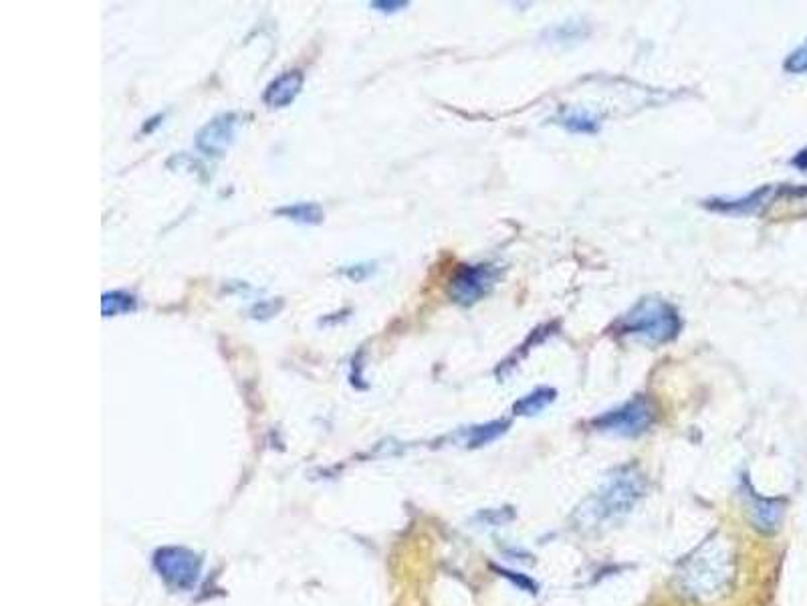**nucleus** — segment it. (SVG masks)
<instances>
[{"label":"nucleus","instance_id":"nucleus-17","mask_svg":"<svg viewBox=\"0 0 807 606\" xmlns=\"http://www.w3.org/2000/svg\"><path fill=\"white\" fill-rule=\"evenodd\" d=\"M501 576H505V579H509L513 584H517L521 591H529V593L533 594L538 593L535 582L531 581V579H527L523 574H517V572H511V570H501Z\"/></svg>","mask_w":807,"mask_h":606},{"label":"nucleus","instance_id":"nucleus-4","mask_svg":"<svg viewBox=\"0 0 807 606\" xmlns=\"http://www.w3.org/2000/svg\"><path fill=\"white\" fill-rule=\"evenodd\" d=\"M592 425L601 433L638 437V434L646 433L652 425V407L644 396H637L624 403L622 407L599 415Z\"/></svg>","mask_w":807,"mask_h":606},{"label":"nucleus","instance_id":"nucleus-1","mask_svg":"<svg viewBox=\"0 0 807 606\" xmlns=\"http://www.w3.org/2000/svg\"><path fill=\"white\" fill-rule=\"evenodd\" d=\"M646 482L637 467H622L608 477L598 494L592 495L577 511L582 526H606L630 514L644 495Z\"/></svg>","mask_w":807,"mask_h":606},{"label":"nucleus","instance_id":"nucleus-15","mask_svg":"<svg viewBox=\"0 0 807 606\" xmlns=\"http://www.w3.org/2000/svg\"><path fill=\"white\" fill-rule=\"evenodd\" d=\"M562 125L565 130L574 132V134H596L598 132L599 122L596 115H592L584 110H575L562 118Z\"/></svg>","mask_w":807,"mask_h":606},{"label":"nucleus","instance_id":"nucleus-11","mask_svg":"<svg viewBox=\"0 0 807 606\" xmlns=\"http://www.w3.org/2000/svg\"><path fill=\"white\" fill-rule=\"evenodd\" d=\"M507 427L509 422L505 421H493L487 425H478V427H471L468 431L463 433L465 437L466 447H483L489 445L493 441H497L502 433H507Z\"/></svg>","mask_w":807,"mask_h":606},{"label":"nucleus","instance_id":"nucleus-12","mask_svg":"<svg viewBox=\"0 0 807 606\" xmlns=\"http://www.w3.org/2000/svg\"><path fill=\"white\" fill-rule=\"evenodd\" d=\"M767 195H770V188H761V190H755L753 195L741 198V200H729V202L715 200L712 211L727 212V214H749V212H753L758 207H761V202L765 200Z\"/></svg>","mask_w":807,"mask_h":606},{"label":"nucleus","instance_id":"nucleus-14","mask_svg":"<svg viewBox=\"0 0 807 606\" xmlns=\"http://www.w3.org/2000/svg\"><path fill=\"white\" fill-rule=\"evenodd\" d=\"M277 214H283V217L291 219L295 223L301 224H318L323 219V211L319 209V205H316V202H299L294 207H285V209H279Z\"/></svg>","mask_w":807,"mask_h":606},{"label":"nucleus","instance_id":"nucleus-8","mask_svg":"<svg viewBox=\"0 0 807 606\" xmlns=\"http://www.w3.org/2000/svg\"><path fill=\"white\" fill-rule=\"evenodd\" d=\"M303 81H306V77L301 71H287L267 87L263 99L269 108H287L299 96Z\"/></svg>","mask_w":807,"mask_h":606},{"label":"nucleus","instance_id":"nucleus-19","mask_svg":"<svg viewBox=\"0 0 807 606\" xmlns=\"http://www.w3.org/2000/svg\"><path fill=\"white\" fill-rule=\"evenodd\" d=\"M794 164L797 166V168H802V170H807V150H804V152H799V156L797 158H794Z\"/></svg>","mask_w":807,"mask_h":606},{"label":"nucleus","instance_id":"nucleus-5","mask_svg":"<svg viewBox=\"0 0 807 606\" xmlns=\"http://www.w3.org/2000/svg\"><path fill=\"white\" fill-rule=\"evenodd\" d=\"M154 566L159 576L176 591H192L200 579L202 560L192 550L168 546L162 548L154 557Z\"/></svg>","mask_w":807,"mask_h":606},{"label":"nucleus","instance_id":"nucleus-3","mask_svg":"<svg viewBox=\"0 0 807 606\" xmlns=\"http://www.w3.org/2000/svg\"><path fill=\"white\" fill-rule=\"evenodd\" d=\"M683 322L678 311L659 297L640 299L632 310L618 322V334L630 335L650 346L668 344L681 334Z\"/></svg>","mask_w":807,"mask_h":606},{"label":"nucleus","instance_id":"nucleus-2","mask_svg":"<svg viewBox=\"0 0 807 606\" xmlns=\"http://www.w3.org/2000/svg\"><path fill=\"white\" fill-rule=\"evenodd\" d=\"M678 576L688 593L700 598L717 596L727 588L733 576L731 548L719 538H712L700 546L693 557L686 558Z\"/></svg>","mask_w":807,"mask_h":606},{"label":"nucleus","instance_id":"nucleus-16","mask_svg":"<svg viewBox=\"0 0 807 606\" xmlns=\"http://www.w3.org/2000/svg\"><path fill=\"white\" fill-rule=\"evenodd\" d=\"M783 67L787 74H807V41L785 59Z\"/></svg>","mask_w":807,"mask_h":606},{"label":"nucleus","instance_id":"nucleus-6","mask_svg":"<svg viewBox=\"0 0 807 606\" xmlns=\"http://www.w3.org/2000/svg\"><path fill=\"white\" fill-rule=\"evenodd\" d=\"M497 279L490 265H461L449 285V296L461 306H473L487 296Z\"/></svg>","mask_w":807,"mask_h":606},{"label":"nucleus","instance_id":"nucleus-18","mask_svg":"<svg viewBox=\"0 0 807 606\" xmlns=\"http://www.w3.org/2000/svg\"><path fill=\"white\" fill-rule=\"evenodd\" d=\"M372 7H374V9L384 7L382 11H396L394 7H406V2H372Z\"/></svg>","mask_w":807,"mask_h":606},{"label":"nucleus","instance_id":"nucleus-7","mask_svg":"<svg viewBox=\"0 0 807 606\" xmlns=\"http://www.w3.org/2000/svg\"><path fill=\"white\" fill-rule=\"evenodd\" d=\"M236 118L233 113L221 115L217 120H212L209 125H204V130L198 134L196 146L202 150L207 156H222L229 146L233 144L234 132H236Z\"/></svg>","mask_w":807,"mask_h":606},{"label":"nucleus","instance_id":"nucleus-9","mask_svg":"<svg viewBox=\"0 0 807 606\" xmlns=\"http://www.w3.org/2000/svg\"><path fill=\"white\" fill-rule=\"evenodd\" d=\"M751 520L761 532H775L780 528L783 518V504L780 499H767L751 494Z\"/></svg>","mask_w":807,"mask_h":606},{"label":"nucleus","instance_id":"nucleus-13","mask_svg":"<svg viewBox=\"0 0 807 606\" xmlns=\"http://www.w3.org/2000/svg\"><path fill=\"white\" fill-rule=\"evenodd\" d=\"M135 297L125 294V291H108L101 297V310L103 318H113V316H122L135 310Z\"/></svg>","mask_w":807,"mask_h":606},{"label":"nucleus","instance_id":"nucleus-10","mask_svg":"<svg viewBox=\"0 0 807 606\" xmlns=\"http://www.w3.org/2000/svg\"><path fill=\"white\" fill-rule=\"evenodd\" d=\"M555 395H557V393H555L553 388L541 386V388H538V390L529 393V395L523 396L521 400H517V403H515V415H523V417H535V415H539V412H543V410L550 407L551 403L555 400Z\"/></svg>","mask_w":807,"mask_h":606}]
</instances>
